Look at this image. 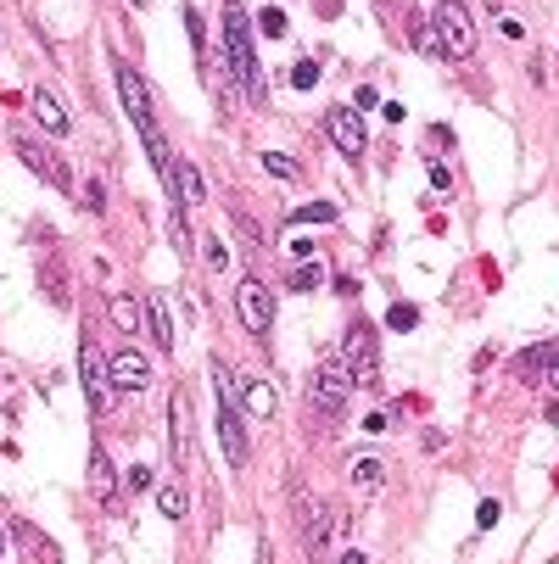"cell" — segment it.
Here are the masks:
<instances>
[{
  "label": "cell",
  "mask_w": 559,
  "mask_h": 564,
  "mask_svg": "<svg viewBox=\"0 0 559 564\" xmlns=\"http://www.w3.org/2000/svg\"><path fill=\"white\" fill-rule=\"evenodd\" d=\"M224 56H230V90H241L246 101H263V68L252 51V29H246V6L224 0Z\"/></svg>",
  "instance_id": "obj_1"
},
{
  "label": "cell",
  "mask_w": 559,
  "mask_h": 564,
  "mask_svg": "<svg viewBox=\"0 0 559 564\" xmlns=\"http://www.w3.org/2000/svg\"><path fill=\"white\" fill-rule=\"evenodd\" d=\"M213 391H218V420H213L218 447H224V458L241 470L246 453H252V442H246V413L235 408V374L224 369V364H213Z\"/></svg>",
  "instance_id": "obj_2"
},
{
  "label": "cell",
  "mask_w": 559,
  "mask_h": 564,
  "mask_svg": "<svg viewBox=\"0 0 559 564\" xmlns=\"http://www.w3.org/2000/svg\"><path fill=\"white\" fill-rule=\"evenodd\" d=\"M341 369L353 374V386H381V341H375V324L353 319L341 336Z\"/></svg>",
  "instance_id": "obj_3"
},
{
  "label": "cell",
  "mask_w": 559,
  "mask_h": 564,
  "mask_svg": "<svg viewBox=\"0 0 559 564\" xmlns=\"http://www.w3.org/2000/svg\"><path fill=\"white\" fill-rule=\"evenodd\" d=\"M431 23H437V45H442V56H453V61H470V56H475V23H470L464 0H437Z\"/></svg>",
  "instance_id": "obj_4"
},
{
  "label": "cell",
  "mask_w": 559,
  "mask_h": 564,
  "mask_svg": "<svg viewBox=\"0 0 559 564\" xmlns=\"http://www.w3.org/2000/svg\"><path fill=\"white\" fill-rule=\"evenodd\" d=\"M347 396H353V374H347L341 364H319L314 380H308V403H314L325 420H336V413L347 408Z\"/></svg>",
  "instance_id": "obj_5"
},
{
  "label": "cell",
  "mask_w": 559,
  "mask_h": 564,
  "mask_svg": "<svg viewBox=\"0 0 559 564\" xmlns=\"http://www.w3.org/2000/svg\"><path fill=\"white\" fill-rule=\"evenodd\" d=\"M235 307H241V324H246V336H268L275 330V297H268V285L258 274H246L241 290H235Z\"/></svg>",
  "instance_id": "obj_6"
},
{
  "label": "cell",
  "mask_w": 559,
  "mask_h": 564,
  "mask_svg": "<svg viewBox=\"0 0 559 564\" xmlns=\"http://www.w3.org/2000/svg\"><path fill=\"white\" fill-rule=\"evenodd\" d=\"M78 380H85V396H90V408L95 413H112V374H107V358L95 352V341L78 347Z\"/></svg>",
  "instance_id": "obj_7"
},
{
  "label": "cell",
  "mask_w": 559,
  "mask_h": 564,
  "mask_svg": "<svg viewBox=\"0 0 559 564\" xmlns=\"http://www.w3.org/2000/svg\"><path fill=\"white\" fill-rule=\"evenodd\" d=\"M118 101H123V112H129V123H135L140 135L162 129L157 112H152V95H146V85H140V73L129 68V61H118Z\"/></svg>",
  "instance_id": "obj_8"
},
{
  "label": "cell",
  "mask_w": 559,
  "mask_h": 564,
  "mask_svg": "<svg viewBox=\"0 0 559 564\" xmlns=\"http://www.w3.org/2000/svg\"><path fill=\"white\" fill-rule=\"evenodd\" d=\"M325 129H330V140H336V151L341 157H364V145H369V135H364V112H353L341 101V107H330V118H325Z\"/></svg>",
  "instance_id": "obj_9"
},
{
  "label": "cell",
  "mask_w": 559,
  "mask_h": 564,
  "mask_svg": "<svg viewBox=\"0 0 559 564\" xmlns=\"http://www.w3.org/2000/svg\"><path fill=\"white\" fill-rule=\"evenodd\" d=\"M107 374H112V391H146L152 386V358L135 347H123L107 358Z\"/></svg>",
  "instance_id": "obj_10"
},
{
  "label": "cell",
  "mask_w": 559,
  "mask_h": 564,
  "mask_svg": "<svg viewBox=\"0 0 559 564\" xmlns=\"http://www.w3.org/2000/svg\"><path fill=\"white\" fill-rule=\"evenodd\" d=\"M169 447H174L179 470L196 464V453H191V403H185V391H174V403H169Z\"/></svg>",
  "instance_id": "obj_11"
},
{
  "label": "cell",
  "mask_w": 559,
  "mask_h": 564,
  "mask_svg": "<svg viewBox=\"0 0 559 564\" xmlns=\"http://www.w3.org/2000/svg\"><path fill=\"white\" fill-rule=\"evenodd\" d=\"M17 157H23L34 174H45V179L56 184V191H73V174H68V162H62L56 151H45L39 140H17Z\"/></svg>",
  "instance_id": "obj_12"
},
{
  "label": "cell",
  "mask_w": 559,
  "mask_h": 564,
  "mask_svg": "<svg viewBox=\"0 0 559 564\" xmlns=\"http://www.w3.org/2000/svg\"><path fill=\"white\" fill-rule=\"evenodd\" d=\"M140 307H146V336H152V347H157V352H174L179 341H174V319H169V302H162V297H146Z\"/></svg>",
  "instance_id": "obj_13"
},
{
  "label": "cell",
  "mask_w": 559,
  "mask_h": 564,
  "mask_svg": "<svg viewBox=\"0 0 559 564\" xmlns=\"http://www.w3.org/2000/svg\"><path fill=\"white\" fill-rule=\"evenodd\" d=\"M29 112H34V123H39V129H45V135H68V112H62V101L51 95V90H34L29 95Z\"/></svg>",
  "instance_id": "obj_14"
},
{
  "label": "cell",
  "mask_w": 559,
  "mask_h": 564,
  "mask_svg": "<svg viewBox=\"0 0 559 564\" xmlns=\"http://www.w3.org/2000/svg\"><path fill=\"white\" fill-rule=\"evenodd\" d=\"M347 480H353V492H358V497H375V492L386 486V464H381L375 453H358V458H353V470H347Z\"/></svg>",
  "instance_id": "obj_15"
},
{
  "label": "cell",
  "mask_w": 559,
  "mask_h": 564,
  "mask_svg": "<svg viewBox=\"0 0 559 564\" xmlns=\"http://www.w3.org/2000/svg\"><path fill=\"white\" fill-rule=\"evenodd\" d=\"M169 196H174L179 207H201V201H207V191H201V174H196L185 157L174 162V184H169Z\"/></svg>",
  "instance_id": "obj_16"
},
{
  "label": "cell",
  "mask_w": 559,
  "mask_h": 564,
  "mask_svg": "<svg viewBox=\"0 0 559 564\" xmlns=\"http://www.w3.org/2000/svg\"><path fill=\"white\" fill-rule=\"evenodd\" d=\"M90 492H95V503H112L118 497V475H112V458L90 447Z\"/></svg>",
  "instance_id": "obj_17"
},
{
  "label": "cell",
  "mask_w": 559,
  "mask_h": 564,
  "mask_svg": "<svg viewBox=\"0 0 559 564\" xmlns=\"http://www.w3.org/2000/svg\"><path fill=\"white\" fill-rule=\"evenodd\" d=\"M12 536L29 548V564H62V559H56V542H51V536H39V531L29 526V519H17V526H12Z\"/></svg>",
  "instance_id": "obj_18"
},
{
  "label": "cell",
  "mask_w": 559,
  "mask_h": 564,
  "mask_svg": "<svg viewBox=\"0 0 559 564\" xmlns=\"http://www.w3.org/2000/svg\"><path fill=\"white\" fill-rule=\"evenodd\" d=\"M280 413V396L268 380H246V420H275Z\"/></svg>",
  "instance_id": "obj_19"
},
{
  "label": "cell",
  "mask_w": 559,
  "mask_h": 564,
  "mask_svg": "<svg viewBox=\"0 0 559 564\" xmlns=\"http://www.w3.org/2000/svg\"><path fill=\"white\" fill-rule=\"evenodd\" d=\"M554 352H559V347H526L521 358H514V374H521L526 386H537V380H543V374H548V364H554Z\"/></svg>",
  "instance_id": "obj_20"
},
{
  "label": "cell",
  "mask_w": 559,
  "mask_h": 564,
  "mask_svg": "<svg viewBox=\"0 0 559 564\" xmlns=\"http://www.w3.org/2000/svg\"><path fill=\"white\" fill-rule=\"evenodd\" d=\"M107 313H112V324H118V330H129V336H135L140 324H146V307H140L135 297H112V302H107Z\"/></svg>",
  "instance_id": "obj_21"
},
{
  "label": "cell",
  "mask_w": 559,
  "mask_h": 564,
  "mask_svg": "<svg viewBox=\"0 0 559 564\" xmlns=\"http://www.w3.org/2000/svg\"><path fill=\"white\" fill-rule=\"evenodd\" d=\"M403 23H408V34H414V45H420L425 56H442V45H437V34L425 29V17H420V12H408V6H403Z\"/></svg>",
  "instance_id": "obj_22"
},
{
  "label": "cell",
  "mask_w": 559,
  "mask_h": 564,
  "mask_svg": "<svg viewBox=\"0 0 559 564\" xmlns=\"http://www.w3.org/2000/svg\"><path fill=\"white\" fill-rule=\"evenodd\" d=\"M39 280H45V290H51V302H56V307H68V274H62V263H56V257L39 268Z\"/></svg>",
  "instance_id": "obj_23"
},
{
  "label": "cell",
  "mask_w": 559,
  "mask_h": 564,
  "mask_svg": "<svg viewBox=\"0 0 559 564\" xmlns=\"http://www.w3.org/2000/svg\"><path fill=\"white\" fill-rule=\"evenodd\" d=\"M292 224H336V201H308L292 213Z\"/></svg>",
  "instance_id": "obj_24"
},
{
  "label": "cell",
  "mask_w": 559,
  "mask_h": 564,
  "mask_svg": "<svg viewBox=\"0 0 559 564\" xmlns=\"http://www.w3.org/2000/svg\"><path fill=\"white\" fill-rule=\"evenodd\" d=\"M414 324H420V307L414 302H391L386 307V330H414Z\"/></svg>",
  "instance_id": "obj_25"
},
{
  "label": "cell",
  "mask_w": 559,
  "mask_h": 564,
  "mask_svg": "<svg viewBox=\"0 0 559 564\" xmlns=\"http://www.w3.org/2000/svg\"><path fill=\"white\" fill-rule=\"evenodd\" d=\"M78 207H85V213H107V191H101V179H90V184H78Z\"/></svg>",
  "instance_id": "obj_26"
},
{
  "label": "cell",
  "mask_w": 559,
  "mask_h": 564,
  "mask_svg": "<svg viewBox=\"0 0 559 564\" xmlns=\"http://www.w3.org/2000/svg\"><path fill=\"white\" fill-rule=\"evenodd\" d=\"M201 263L207 268H230V246H224V235H207L201 241Z\"/></svg>",
  "instance_id": "obj_27"
},
{
  "label": "cell",
  "mask_w": 559,
  "mask_h": 564,
  "mask_svg": "<svg viewBox=\"0 0 559 564\" xmlns=\"http://www.w3.org/2000/svg\"><path fill=\"white\" fill-rule=\"evenodd\" d=\"M157 509L169 514V519H185V514H191V509H185V492H179V486H162V492H157Z\"/></svg>",
  "instance_id": "obj_28"
},
{
  "label": "cell",
  "mask_w": 559,
  "mask_h": 564,
  "mask_svg": "<svg viewBox=\"0 0 559 564\" xmlns=\"http://www.w3.org/2000/svg\"><path fill=\"white\" fill-rule=\"evenodd\" d=\"M325 285V263H302L292 274V290H319Z\"/></svg>",
  "instance_id": "obj_29"
},
{
  "label": "cell",
  "mask_w": 559,
  "mask_h": 564,
  "mask_svg": "<svg viewBox=\"0 0 559 564\" xmlns=\"http://www.w3.org/2000/svg\"><path fill=\"white\" fill-rule=\"evenodd\" d=\"M263 174H275V179H297L302 168H297L292 157H280V151H263Z\"/></svg>",
  "instance_id": "obj_30"
},
{
  "label": "cell",
  "mask_w": 559,
  "mask_h": 564,
  "mask_svg": "<svg viewBox=\"0 0 559 564\" xmlns=\"http://www.w3.org/2000/svg\"><path fill=\"white\" fill-rule=\"evenodd\" d=\"M319 73H325L319 61H297V68H292V90H314V85H319Z\"/></svg>",
  "instance_id": "obj_31"
},
{
  "label": "cell",
  "mask_w": 559,
  "mask_h": 564,
  "mask_svg": "<svg viewBox=\"0 0 559 564\" xmlns=\"http://www.w3.org/2000/svg\"><path fill=\"white\" fill-rule=\"evenodd\" d=\"M258 34H268V39H285V12H280V6H268V12L258 17Z\"/></svg>",
  "instance_id": "obj_32"
},
{
  "label": "cell",
  "mask_w": 559,
  "mask_h": 564,
  "mask_svg": "<svg viewBox=\"0 0 559 564\" xmlns=\"http://www.w3.org/2000/svg\"><path fill=\"white\" fill-rule=\"evenodd\" d=\"M498 519H504V503H498V497H481V509H475V526H481V531H492Z\"/></svg>",
  "instance_id": "obj_33"
},
{
  "label": "cell",
  "mask_w": 559,
  "mask_h": 564,
  "mask_svg": "<svg viewBox=\"0 0 559 564\" xmlns=\"http://www.w3.org/2000/svg\"><path fill=\"white\" fill-rule=\"evenodd\" d=\"M185 29H191V45H196V56L207 51V29H201V17L191 12V6H185Z\"/></svg>",
  "instance_id": "obj_34"
},
{
  "label": "cell",
  "mask_w": 559,
  "mask_h": 564,
  "mask_svg": "<svg viewBox=\"0 0 559 564\" xmlns=\"http://www.w3.org/2000/svg\"><path fill=\"white\" fill-rule=\"evenodd\" d=\"M123 486H129V492H152V470H146V464H135L129 475H123Z\"/></svg>",
  "instance_id": "obj_35"
},
{
  "label": "cell",
  "mask_w": 559,
  "mask_h": 564,
  "mask_svg": "<svg viewBox=\"0 0 559 564\" xmlns=\"http://www.w3.org/2000/svg\"><path fill=\"white\" fill-rule=\"evenodd\" d=\"M431 184H437L442 196H453V174H448V162H437V157H431Z\"/></svg>",
  "instance_id": "obj_36"
},
{
  "label": "cell",
  "mask_w": 559,
  "mask_h": 564,
  "mask_svg": "<svg viewBox=\"0 0 559 564\" xmlns=\"http://www.w3.org/2000/svg\"><path fill=\"white\" fill-rule=\"evenodd\" d=\"M235 229H241V241H246V246H263V229L246 218V213H235Z\"/></svg>",
  "instance_id": "obj_37"
},
{
  "label": "cell",
  "mask_w": 559,
  "mask_h": 564,
  "mask_svg": "<svg viewBox=\"0 0 559 564\" xmlns=\"http://www.w3.org/2000/svg\"><path fill=\"white\" fill-rule=\"evenodd\" d=\"M341 564H369V553H364V548H347V553H341Z\"/></svg>",
  "instance_id": "obj_38"
},
{
  "label": "cell",
  "mask_w": 559,
  "mask_h": 564,
  "mask_svg": "<svg viewBox=\"0 0 559 564\" xmlns=\"http://www.w3.org/2000/svg\"><path fill=\"white\" fill-rule=\"evenodd\" d=\"M543 380H548V386L559 391V352H554V364H548V374H543Z\"/></svg>",
  "instance_id": "obj_39"
},
{
  "label": "cell",
  "mask_w": 559,
  "mask_h": 564,
  "mask_svg": "<svg viewBox=\"0 0 559 564\" xmlns=\"http://www.w3.org/2000/svg\"><path fill=\"white\" fill-rule=\"evenodd\" d=\"M319 12H325V17H336V12H341V0H319Z\"/></svg>",
  "instance_id": "obj_40"
},
{
  "label": "cell",
  "mask_w": 559,
  "mask_h": 564,
  "mask_svg": "<svg viewBox=\"0 0 559 564\" xmlns=\"http://www.w3.org/2000/svg\"><path fill=\"white\" fill-rule=\"evenodd\" d=\"M0 559H6V536H0Z\"/></svg>",
  "instance_id": "obj_41"
},
{
  "label": "cell",
  "mask_w": 559,
  "mask_h": 564,
  "mask_svg": "<svg viewBox=\"0 0 559 564\" xmlns=\"http://www.w3.org/2000/svg\"><path fill=\"white\" fill-rule=\"evenodd\" d=\"M129 6H146V0H129Z\"/></svg>",
  "instance_id": "obj_42"
}]
</instances>
